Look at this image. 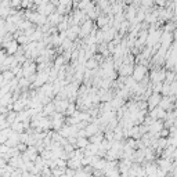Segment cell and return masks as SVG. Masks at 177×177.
<instances>
[{
	"mask_svg": "<svg viewBox=\"0 0 177 177\" xmlns=\"http://www.w3.org/2000/svg\"><path fill=\"white\" fill-rule=\"evenodd\" d=\"M160 100H162V96H160V93H152V94H151L150 97L147 98V104H148V107H150V109L156 108L158 105H159Z\"/></svg>",
	"mask_w": 177,
	"mask_h": 177,
	"instance_id": "cell-2",
	"label": "cell"
},
{
	"mask_svg": "<svg viewBox=\"0 0 177 177\" xmlns=\"http://www.w3.org/2000/svg\"><path fill=\"white\" fill-rule=\"evenodd\" d=\"M156 176H158V177H166V176H167V172H166V170H163V169H160V167H158Z\"/></svg>",
	"mask_w": 177,
	"mask_h": 177,
	"instance_id": "cell-19",
	"label": "cell"
},
{
	"mask_svg": "<svg viewBox=\"0 0 177 177\" xmlns=\"http://www.w3.org/2000/svg\"><path fill=\"white\" fill-rule=\"evenodd\" d=\"M97 25L100 27V29L105 28L107 25H109V17H105V15H100L97 18Z\"/></svg>",
	"mask_w": 177,
	"mask_h": 177,
	"instance_id": "cell-15",
	"label": "cell"
},
{
	"mask_svg": "<svg viewBox=\"0 0 177 177\" xmlns=\"http://www.w3.org/2000/svg\"><path fill=\"white\" fill-rule=\"evenodd\" d=\"M133 65H126V64H122L120 65V69H119V73H120L123 78H127V76H131L133 75Z\"/></svg>",
	"mask_w": 177,
	"mask_h": 177,
	"instance_id": "cell-9",
	"label": "cell"
},
{
	"mask_svg": "<svg viewBox=\"0 0 177 177\" xmlns=\"http://www.w3.org/2000/svg\"><path fill=\"white\" fill-rule=\"evenodd\" d=\"M3 46L6 47V53L7 56H14L18 53V42L17 40H10L7 43H4Z\"/></svg>",
	"mask_w": 177,
	"mask_h": 177,
	"instance_id": "cell-3",
	"label": "cell"
},
{
	"mask_svg": "<svg viewBox=\"0 0 177 177\" xmlns=\"http://www.w3.org/2000/svg\"><path fill=\"white\" fill-rule=\"evenodd\" d=\"M21 3H22V0H10V6L12 8H14V7H20Z\"/></svg>",
	"mask_w": 177,
	"mask_h": 177,
	"instance_id": "cell-20",
	"label": "cell"
},
{
	"mask_svg": "<svg viewBox=\"0 0 177 177\" xmlns=\"http://www.w3.org/2000/svg\"><path fill=\"white\" fill-rule=\"evenodd\" d=\"M80 35V27L79 25H73V27H69L68 31H66V37L69 40H75Z\"/></svg>",
	"mask_w": 177,
	"mask_h": 177,
	"instance_id": "cell-5",
	"label": "cell"
},
{
	"mask_svg": "<svg viewBox=\"0 0 177 177\" xmlns=\"http://www.w3.org/2000/svg\"><path fill=\"white\" fill-rule=\"evenodd\" d=\"M85 130H86L87 137H91V136H94V134H97V133H101V131H100V127H98L97 122H94V123H89L87 126L85 127Z\"/></svg>",
	"mask_w": 177,
	"mask_h": 177,
	"instance_id": "cell-7",
	"label": "cell"
},
{
	"mask_svg": "<svg viewBox=\"0 0 177 177\" xmlns=\"http://www.w3.org/2000/svg\"><path fill=\"white\" fill-rule=\"evenodd\" d=\"M144 170H145V175L151 176V175H156V170H158V165H154V163H147V166H143Z\"/></svg>",
	"mask_w": 177,
	"mask_h": 177,
	"instance_id": "cell-10",
	"label": "cell"
},
{
	"mask_svg": "<svg viewBox=\"0 0 177 177\" xmlns=\"http://www.w3.org/2000/svg\"><path fill=\"white\" fill-rule=\"evenodd\" d=\"M89 141L91 144H97V145H100V144L104 141V136H102L101 133H97V134H94V136L89 137Z\"/></svg>",
	"mask_w": 177,
	"mask_h": 177,
	"instance_id": "cell-14",
	"label": "cell"
},
{
	"mask_svg": "<svg viewBox=\"0 0 177 177\" xmlns=\"http://www.w3.org/2000/svg\"><path fill=\"white\" fill-rule=\"evenodd\" d=\"M156 165H158V167L166 170V172H172V169H173V162L170 159H165V158H162V159L158 160Z\"/></svg>",
	"mask_w": 177,
	"mask_h": 177,
	"instance_id": "cell-8",
	"label": "cell"
},
{
	"mask_svg": "<svg viewBox=\"0 0 177 177\" xmlns=\"http://www.w3.org/2000/svg\"><path fill=\"white\" fill-rule=\"evenodd\" d=\"M62 20H64V17L61 14H58V12H53L51 15H49L47 17V22L51 25V27H56V25H58L60 22H62Z\"/></svg>",
	"mask_w": 177,
	"mask_h": 177,
	"instance_id": "cell-6",
	"label": "cell"
},
{
	"mask_svg": "<svg viewBox=\"0 0 177 177\" xmlns=\"http://www.w3.org/2000/svg\"><path fill=\"white\" fill-rule=\"evenodd\" d=\"M10 127H11V130H12V131H15V133H22V131H24V129H25V125H24V122H18V120H15Z\"/></svg>",
	"mask_w": 177,
	"mask_h": 177,
	"instance_id": "cell-12",
	"label": "cell"
},
{
	"mask_svg": "<svg viewBox=\"0 0 177 177\" xmlns=\"http://www.w3.org/2000/svg\"><path fill=\"white\" fill-rule=\"evenodd\" d=\"M85 66H86V69H94V68H97L98 66V60L97 58H89L87 61H86V64H85Z\"/></svg>",
	"mask_w": 177,
	"mask_h": 177,
	"instance_id": "cell-16",
	"label": "cell"
},
{
	"mask_svg": "<svg viewBox=\"0 0 177 177\" xmlns=\"http://www.w3.org/2000/svg\"><path fill=\"white\" fill-rule=\"evenodd\" d=\"M145 73H147L145 66H144V65H137L136 68H134L133 75H131V76H133V79L136 80V82H140V80H143V79H144Z\"/></svg>",
	"mask_w": 177,
	"mask_h": 177,
	"instance_id": "cell-4",
	"label": "cell"
},
{
	"mask_svg": "<svg viewBox=\"0 0 177 177\" xmlns=\"http://www.w3.org/2000/svg\"><path fill=\"white\" fill-rule=\"evenodd\" d=\"M24 107H25V104L21 100H17V101L12 102V111H15V112H21L24 109Z\"/></svg>",
	"mask_w": 177,
	"mask_h": 177,
	"instance_id": "cell-17",
	"label": "cell"
},
{
	"mask_svg": "<svg viewBox=\"0 0 177 177\" xmlns=\"http://www.w3.org/2000/svg\"><path fill=\"white\" fill-rule=\"evenodd\" d=\"M93 29V22L91 20H87V21H85L82 25H80V35L79 36L80 37H87L89 35H91V31Z\"/></svg>",
	"mask_w": 177,
	"mask_h": 177,
	"instance_id": "cell-1",
	"label": "cell"
},
{
	"mask_svg": "<svg viewBox=\"0 0 177 177\" xmlns=\"http://www.w3.org/2000/svg\"><path fill=\"white\" fill-rule=\"evenodd\" d=\"M2 148H3V144H0V156H2Z\"/></svg>",
	"mask_w": 177,
	"mask_h": 177,
	"instance_id": "cell-22",
	"label": "cell"
},
{
	"mask_svg": "<svg viewBox=\"0 0 177 177\" xmlns=\"http://www.w3.org/2000/svg\"><path fill=\"white\" fill-rule=\"evenodd\" d=\"M90 144L89 138L87 137H78V143H76V147L80 148V150H86V147H87Z\"/></svg>",
	"mask_w": 177,
	"mask_h": 177,
	"instance_id": "cell-13",
	"label": "cell"
},
{
	"mask_svg": "<svg viewBox=\"0 0 177 177\" xmlns=\"http://www.w3.org/2000/svg\"><path fill=\"white\" fill-rule=\"evenodd\" d=\"M54 112H57V111H56V105H54L53 101H50L49 104L44 105V111H43L44 116H47V115H53Z\"/></svg>",
	"mask_w": 177,
	"mask_h": 177,
	"instance_id": "cell-11",
	"label": "cell"
},
{
	"mask_svg": "<svg viewBox=\"0 0 177 177\" xmlns=\"http://www.w3.org/2000/svg\"><path fill=\"white\" fill-rule=\"evenodd\" d=\"M75 177H91V175L87 172H85V169H79L76 170V176Z\"/></svg>",
	"mask_w": 177,
	"mask_h": 177,
	"instance_id": "cell-18",
	"label": "cell"
},
{
	"mask_svg": "<svg viewBox=\"0 0 177 177\" xmlns=\"http://www.w3.org/2000/svg\"><path fill=\"white\" fill-rule=\"evenodd\" d=\"M6 166V160L3 158H0V167H4Z\"/></svg>",
	"mask_w": 177,
	"mask_h": 177,
	"instance_id": "cell-21",
	"label": "cell"
}]
</instances>
